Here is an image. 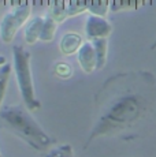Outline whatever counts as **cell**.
<instances>
[{
  "instance_id": "obj_1",
  "label": "cell",
  "mask_w": 156,
  "mask_h": 157,
  "mask_svg": "<svg viewBox=\"0 0 156 157\" xmlns=\"http://www.w3.org/2000/svg\"><path fill=\"white\" fill-rule=\"evenodd\" d=\"M156 109V79L144 71L112 75L95 94V124L84 149L96 138L133 128Z\"/></svg>"
},
{
  "instance_id": "obj_2",
  "label": "cell",
  "mask_w": 156,
  "mask_h": 157,
  "mask_svg": "<svg viewBox=\"0 0 156 157\" xmlns=\"http://www.w3.org/2000/svg\"><path fill=\"white\" fill-rule=\"evenodd\" d=\"M0 122L8 131L37 152H45L55 144V141L29 113L28 108H23L22 105H7L2 108Z\"/></svg>"
},
{
  "instance_id": "obj_3",
  "label": "cell",
  "mask_w": 156,
  "mask_h": 157,
  "mask_svg": "<svg viewBox=\"0 0 156 157\" xmlns=\"http://www.w3.org/2000/svg\"><path fill=\"white\" fill-rule=\"evenodd\" d=\"M13 59H14V72L17 77V82L19 86V92L22 96L23 104L28 111H37L41 108V102L36 96L34 83L32 78L30 67V53L22 45L13 47Z\"/></svg>"
},
{
  "instance_id": "obj_4",
  "label": "cell",
  "mask_w": 156,
  "mask_h": 157,
  "mask_svg": "<svg viewBox=\"0 0 156 157\" xmlns=\"http://www.w3.org/2000/svg\"><path fill=\"white\" fill-rule=\"evenodd\" d=\"M32 14V6L29 3H21L17 4L13 10L3 17L2 23H0V36L4 43H11L18 33V30L23 26V23L30 18Z\"/></svg>"
},
{
  "instance_id": "obj_5",
  "label": "cell",
  "mask_w": 156,
  "mask_h": 157,
  "mask_svg": "<svg viewBox=\"0 0 156 157\" xmlns=\"http://www.w3.org/2000/svg\"><path fill=\"white\" fill-rule=\"evenodd\" d=\"M85 10H88V3H66V2H59L53 3L51 10L48 11V17H51L56 23L64 21L66 18L76 17L84 13Z\"/></svg>"
},
{
  "instance_id": "obj_6",
  "label": "cell",
  "mask_w": 156,
  "mask_h": 157,
  "mask_svg": "<svg viewBox=\"0 0 156 157\" xmlns=\"http://www.w3.org/2000/svg\"><path fill=\"white\" fill-rule=\"evenodd\" d=\"M112 32V25L104 17L89 14L85 23V33L89 40H97V38H107Z\"/></svg>"
},
{
  "instance_id": "obj_7",
  "label": "cell",
  "mask_w": 156,
  "mask_h": 157,
  "mask_svg": "<svg viewBox=\"0 0 156 157\" xmlns=\"http://www.w3.org/2000/svg\"><path fill=\"white\" fill-rule=\"evenodd\" d=\"M77 59L82 71L86 72V74H91L97 68V57H96L95 47L92 44V41H85L82 44V47L78 51Z\"/></svg>"
},
{
  "instance_id": "obj_8",
  "label": "cell",
  "mask_w": 156,
  "mask_h": 157,
  "mask_svg": "<svg viewBox=\"0 0 156 157\" xmlns=\"http://www.w3.org/2000/svg\"><path fill=\"white\" fill-rule=\"evenodd\" d=\"M82 44H84L82 37H81L78 33L68 32L62 37L60 43H59V49H60V52L63 55L70 56L76 52L78 53V51L82 47Z\"/></svg>"
},
{
  "instance_id": "obj_9",
  "label": "cell",
  "mask_w": 156,
  "mask_h": 157,
  "mask_svg": "<svg viewBox=\"0 0 156 157\" xmlns=\"http://www.w3.org/2000/svg\"><path fill=\"white\" fill-rule=\"evenodd\" d=\"M44 21H45V17H34L28 22V25H26V28H25V33H23L25 41L28 44L32 45V44H34L36 41L40 40Z\"/></svg>"
},
{
  "instance_id": "obj_10",
  "label": "cell",
  "mask_w": 156,
  "mask_h": 157,
  "mask_svg": "<svg viewBox=\"0 0 156 157\" xmlns=\"http://www.w3.org/2000/svg\"><path fill=\"white\" fill-rule=\"evenodd\" d=\"M95 47L96 57H97V68H103L107 63V52H108V41L107 38H97L92 41Z\"/></svg>"
},
{
  "instance_id": "obj_11",
  "label": "cell",
  "mask_w": 156,
  "mask_h": 157,
  "mask_svg": "<svg viewBox=\"0 0 156 157\" xmlns=\"http://www.w3.org/2000/svg\"><path fill=\"white\" fill-rule=\"evenodd\" d=\"M56 26L58 23L52 19L51 17H45V21H44V25H43V30H41V36H40V40L44 41V43H49L55 38V32H56Z\"/></svg>"
},
{
  "instance_id": "obj_12",
  "label": "cell",
  "mask_w": 156,
  "mask_h": 157,
  "mask_svg": "<svg viewBox=\"0 0 156 157\" xmlns=\"http://www.w3.org/2000/svg\"><path fill=\"white\" fill-rule=\"evenodd\" d=\"M11 71H13V67L10 64H4L3 67H0V111H2V102L4 98L8 81H10Z\"/></svg>"
},
{
  "instance_id": "obj_13",
  "label": "cell",
  "mask_w": 156,
  "mask_h": 157,
  "mask_svg": "<svg viewBox=\"0 0 156 157\" xmlns=\"http://www.w3.org/2000/svg\"><path fill=\"white\" fill-rule=\"evenodd\" d=\"M45 157H76L74 149L70 144H63L59 146H55L45 155Z\"/></svg>"
},
{
  "instance_id": "obj_14",
  "label": "cell",
  "mask_w": 156,
  "mask_h": 157,
  "mask_svg": "<svg viewBox=\"0 0 156 157\" xmlns=\"http://www.w3.org/2000/svg\"><path fill=\"white\" fill-rule=\"evenodd\" d=\"M53 72H55L59 78L67 79V78H70L71 75H73V68H71V66L68 64L67 62H56Z\"/></svg>"
},
{
  "instance_id": "obj_15",
  "label": "cell",
  "mask_w": 156,
  "mask_h": 157,
  "mask_svg": "<svg viewBox=\"0 0 156 157\" xmlns=\"http://www.w3.org/2000/svg\"><path fill=\"white\" fill-rule=\"evenodd\" d=\"M108 7H110V3H106V2L88 3V11L92 15H97V17H104L107 14Z\"/></svg>"
},
{
  "instance_id": "obj_16",
  "label": "cell",
  "mask_w": 156,
  "mask_h": 157,
  "mask_svg": "<svg viewBox=\"0 0 156 157\" xmlns=\"http://www.w3.org/2000/svg\"><path fill=\"white\" fill-rule=\"evenodd\" d=\"M6 62H7V60H6V57L4 56H0V67H3L4 64H7Z\"/></svg>"
},
{
  "instance_id": "obj_17",
  "label": "cell",
  "mask_w": 156,
  "mask_h": 157,
  "mask_svg": "<svg viewBox=\"0 0 156 157\" xmlns=\"http://www.w3.org/2000/svg\"><path fill=\"white\" fill-rule=\"evenodd\" d=\"M151 48H152V49H155V48H156V40H155V43L152 44V47H151Z\"/></svg>"
},
{
  "instance_id": "obj_18",
  "label": "cell",
  "mask_w": 156,
  "mask_h": 157,
  "mask_svg": "<svg viewBox=\"0 0 156 157\" xmlns=\"http://www.w3.org/2000/svg\"><path fill=\"white\" fill-rule=\"evenodd\" d=\"M0 157H3V156H2V153H0Z\"/></svg>"
}]
</instances>
